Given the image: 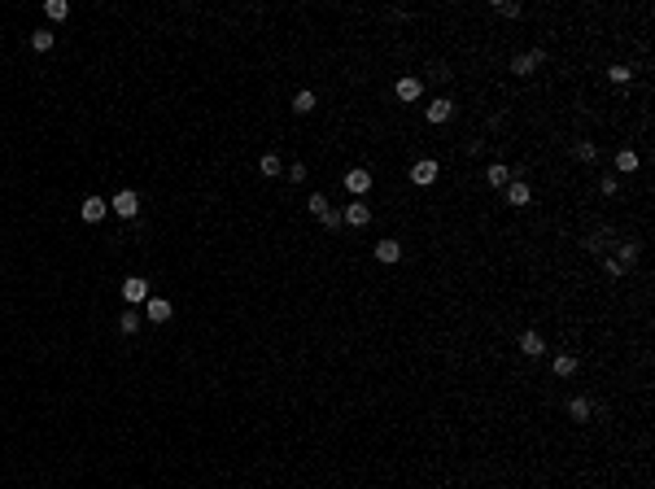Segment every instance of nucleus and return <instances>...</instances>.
<instances>
[{"label": "nucleus", "mask_w": 655, "mask_h": 489, "mask_svg": "<svg viewBox=\"0 0 655 489\" xmlns=\"http://www.w3.org/2000/svg\"><path fill=\"white\" fill-rule=\"evenodd\" d=\"M638 253H642V245H638V241H629V236H625V241L616 245V258H620V267H625V271H629V267L638 263Z\"/></svg>", "instance_id": "a211bd4d"}, {"label": "nucleus", "mask_w": 655, "mask_h": 489, "mask_svg": "<svg viewBox=\"0 0 655 489\" xmlns=\"http://www.w3.org/2000/svg\"><path fill=\"white\" fill-rule=\"evenodd\" d=\"M371 263H376V267H398V263H402V241H398V236L371 241Z\"/></svg>", "instance_id": "0eeeda50"}, {"label": "nucleus", "mask_w": 655, "mask_h": 489, "mask_svg": "<svg viewBox=\"0 0 655 489\" xmlns=\"http://www.w3.org/2000/svg\"><path fill=\"white\" fill-rule=\"evenodd\" d=\"M341 219H345V227H367V223L376 219V205H371L367 197H354V201L341 210Z\"/></svg>", "instance_id": "9b49d317"}, {"label": "nucleus", "mask_w": 655, "mask_h": 489, "mask_svg": "<svg viewBox=\"0 0 655 489\" xmlns=\"http://www.w3.org/2000/svg\"><path fill=\"white\" fill-rule=\"evenodd\" d=\"M170 315H175L170 297H149V301H144V319H149V323H170Z\"/></svg>", "instance_id": "2eb2a0df"}, {"label": "nucleus", "mask_w": 655, "mask_h": 489, "mask_svg": "<svg viewBox=\"0 0 655 489\" xmlns=\"http://www.w3.org/2000/svg\"><path fill=\"white\" fill-rule=\"evenodd\" d=\"M612 171H616V175H638V171H642V158H638L629 144H620V149H612Z\"/></svg>", "instance_id": "ddd939ff"}, {"label": "nucleus", "mask_w": 655, "mask_h": 489, "mask_svg": "<svg viewBox=\"0 0 655 489\" xmlns=\"http://www.w3.org/2000/svg\"><path fill=\"white\" fill-rule=\"evenodd\" d=\"M634 66H629V62H608V66H603V84H608V88H629V84H634Z\"/></svg>", "instance_id": "f8f14e48"}, {"label": "nucleus", "mask_w": 655, "mask_h": 489, "mask_svg": "<svg viewBox=\"0 0 655 489\" xmlns=\"http://www.w3.org/2000/svg\"><path fill=\"white\" fill-rule=\"evenodd\" d=\"M27 44H31V53H48V48L57 44V31H53V27H35V31L27 35Z\"/></svg>", "instance_id": "dca6fc26"}, {"label": "nucleus", "mask_w": 655, "mask_h": 489, "mask_svg": "<svg viewBox=\"0 0 655 489\" xmlns=\"http://www.w3.org/2000/svg\"><path fill=\"white\" fill-rule=\"evenodd\" d=\"M306 175H311V171H306V162H293V166L284 171V179H289V184H306Z\"/></svg>", "instance_id": "b1692460"}, {"label": "nucleus", "mask_w": 655, "mask_h": 489, "mask_svg": "<svg viewBox=\"0 0 655 489\" xmlns=\"http://www.w3.org/2000/svg\"><path fill=\"white\" fill-rule=\"evenodd\" d=\"M110 210H114L118 219H127V223L140 219V192H136V188H118L114 201H110Z\"/></svg>", "instance_id": "9d476101"}, {"label": "nucleus", "mask_w": 655, "mask_h": 489, "mask_svg": "<svg viewBox=\"0 0 655 489\" xmlns=\"http://www.w3.org/2000/svg\"><path fill=\"white\" fill-rule=\"evenodd\" d=\"M516 350H520V358H533V363H542L550 345H546V337H542L538 328H520V332H516Z\"/></svg>", "instance_id": "423d86ee"}, {"label": "nucleus", "mask_w": 655, "mask_h": 489, "mask_svg": "<svg viewBox=\"0 0 655 489\" xmlns=\"http://www.w3.org/2000/svg\"><path fill=\"white\" fill-rule=\"evenodd\" d=\"M341 184H345L349 197H367V192L376 188V175H371L367 166H349V171L341 175Z\"/></svg>", "instance_id": "6e6552de"}, {"label": "nucleus", "mask_w": 655, "mask_h": 489, "mask_svg": "<svg viewBox=\"0 0 655 489\" xmlns=\"http://www.w3.org/2000/svg\"><path fill=\"white\" fill-rule=\"evenodd\" d=\"M564 420L572 428H586L594 420V393H568L564 398Z\"/></svg>", "instance_id": "7ed1b4c3"}, {"label": "nucleus", "mask_w": 655, "mask_h": 489, "mask_svg": "<svg viewBox=\"0 0 655 489\" xmlns=\"http://www.w3.org/2000/svg\"><path fill=\"white\" fill-rule=\"evenodd\" d=\"M258 175H267V179H280V175H284V166H280V153H262V158H258Z\"/></svg>", "instance_id": "aec40b11"}, {"label": "nucleus", "mask_w": 655, "mask_h": 489, "mask_svg": "<svg viewBox=\"0 0 655 489\" xmlns=\"http://www.w3.org/2000/svg\"><path fill=\"white\" fill-rule=\"evenodd\" d=\"M118 293H122V301H127V306H136V311H140L149 297H153V289H149V280H144V275H127V280L118 284Z\"/></svg>", "instance_id": "1a4fd4ad"}, {"label": "nucleus", "mask_w": 655, "mask_h": 489, "mask_svg": "<svg viewBox=\"0 0 655 489\" xmlns=\"http://www.w3.org/2000/svg\"><path fill=\"white\" fill-rule=\"evenodd\" d=\"M455 96H428L424 100V105H419V114H424V122L428 127H450V122H455Z\"/></svg>", "instance_id": "f03ea898"}, {"label": "nucleus", "mask_w": 655, "mask_h": 489, "mask_svg": "<svg viewBox=\"0 0 655 489\" xmlns=\"http://www.w3.org/2000/svg\"><path fill=\"white\" fill-rule=\"evenodd\" d=\"M105 214H110V201L105 197H83V205H79V219L83 223H105Z\"/></svg>", "instance_id": "4468645a"}, {"label": "nucleus", "mask_w": 655, "mask_h": 489, "mask_svg": "<svg viewBox=\"0 0 655 489\" xmlns=\"http://www.w3.org/2000/svg\"><path fill=\"white\" fill-rule=\"evenodd\" d=\"M140 311H136V306H127V311H122L118 315V332H122V337H136V332H140Z\"/></svg>", "instance_id": "6ab92c4d"}, {"label": "nucleus", "mask_w": 655, "mask_h": 489, "mask_svg": "<svg viewBox=\"0 0 655 489\" xmlns=\"http://www.w3.org/2000/svg\"><path fill=\"white\" fill-rule=\"evenodd\" d=\"M44 18L48 22H66L70 18V0H44Z\"/></svg>", "instance_id": "412c9836"}, {"label": "nucleus", "mask_w": 655, "mask_h": 489, "mask_svg": "<svg viewBox=\"0 0 655 489\" xmlns=\"http://www.w3.org/2000/svg\"><path fill=\"white\" fill-rule=\"evenodd\" d=\"M533 201H538V188L528 184V179H511V184L502 188V205H507V210H528Z\"/></svg>", "instance_id": "20e7f679"}, {"label": "nucleus", "mask_w": 655, "mask_h": 489, "mask_svg": "<svg viewBox=\"0 0 655 489\" xmlns=\"http://www.w3.org/2000/svg\"><path fill=\"white\" fill-rule=\"evenodd\" d=\"M546 372L555 380H576V372H581V354H576V350H555L550 363H546Z\"/></svg>", "instance_id": "39448f33"}, {"label": "nucleus", "mask_w": 655, "mask_h": 489, "mask_svg": "<svg viewBox=\"0 0 655 489\" xmlns=\"http://www.w3.org/2000/svg\"><path fill=\"white\" fill-rule=\"evenodd\" d=\"M315 105H319V96H315V88H301V92H293V114H315Z\"/></svg>", "instance_id": "f3484780"}, {"label": "nucleus", "mask_w": 655, "mask_h": 489, "mask_svg": "<svg viewBox=\"0 0 655 489\" xmlns=\"http://www.w3.org/2000/svg\"><path fill=\"white\" fill-rule=\"evenodd\" d=\"M441 158H415L411 166H407V179H411V188H419V192H428V188H437L441 184Z\"/></svg>", "instance_id": "f257e3e1"}, {"label": "nucleus", "mask_w": 655, "mask_h": 489, "mask_svg": "<svg viewBox=\"0 0 655 489\" xmlns=\"http://www.w3.org/2000/svg\"><path fill=\"white\" fill-rule=\"evenodd\" d=\"M306 210H311V214L319 219V214L328 210V192H311V197H306Z\"/></svg>", "instance_id": "5701e85b"}, {"label": "nucleus", "mask_w": 655, "mask_h": 489, "mask_svg": "<svg viewBox=\"0 0 655 489\" xmlns=\"http://www.w3.org/2000/svg\"><path fill=\"white\" fill-rule=\"evenodd\" d=\"M315 223H319L323 231H341V227H345V219H341V210H332V205H328V210H323V214H319Z\"/></svg>", "instance_id": "4be33fe9"}]
</instances>
